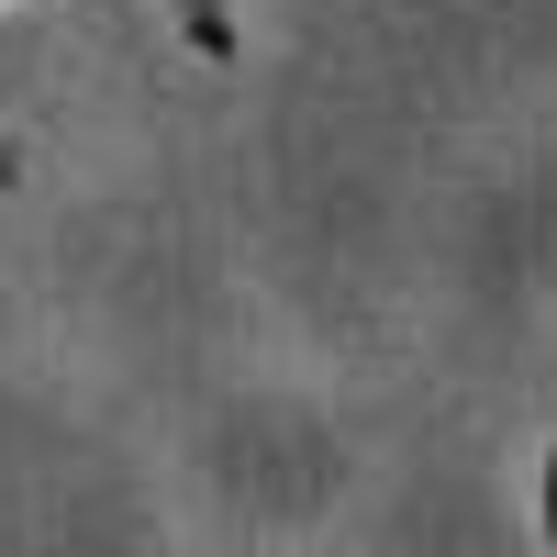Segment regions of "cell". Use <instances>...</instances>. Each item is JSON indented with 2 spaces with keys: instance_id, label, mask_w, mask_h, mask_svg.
<instances>
[{
  "instance_id": "obj_2",
  "label": "cell",
  "mask_w": 557,
  "mask_h": 557,
  "mask_svg": "<svg viewBox=\"0 0 557 557\" xmlns=\"http://www.w3.org/2000/svg\"><path fill=\"white\" fill-rule=\"evenodd\" d=\"M535 524H546V546H557V446H546V469H535Z\"/></svg>"
},
{
  "instance_id": "obj_1",
  "label": "cell",
  "mask_w": 557,
  "mask_h": 557,
  "mask_svg": "<svg viewBox=\"0 0 557 557\" xmlns=\"http://www.w3.org/2000/svg\"><path fill=\"white\" fill-rule=\"evenodd\" d=\"M157 12L178 23V45H190L201 67H235L246 57V0H157Z\"/></svg>"
},
{
  "instance_id": "obj_3",
  "label": "cell",
  "mask_w": 557,
  "mask_h": 557,
  "mask_svg": "<svg viewBox=\"0 0 557 557\" xmlns=\"http://www.w3.org/2000/svg\"><path fill=\"white\" fill-rule=\"evenodd\" d=\"M0 190H23V146H12V134H0Z\"/></svg>"
}]
</instances>
